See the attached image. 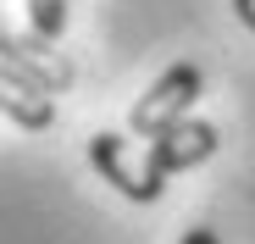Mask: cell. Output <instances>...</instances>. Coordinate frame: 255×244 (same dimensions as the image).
Instances as JSON below:
<instances>
[{
    "instance_id": "1",
    "label": "cell",
    "mask_w": 255,
    "mask_h": 244,
    "mask_svg": "<svg viewBox=\"0 0 255 244\" xmlns=\"http://www.w3.org/2000/svg\"><path fill=\"white\" fill-rule=\"evenodd\" d=\"M200 89H205V72H200L194 61H172V67H166L155 84L133 100V111H128V133H133V139H155L161 128L183 122V117L194 111Z\"/></svg>"
},
{
    "instance_id": "2",
    "label": "cell",
    "mask_w": 255,
    "mask_h": 244,
    "mask_svg": "<svg viewBox=\"0 0 255 244\" xmlns=\"http://www.w3.org/2000/svg\"><path fill=\"white\" fill-rule=\"evenodd\" d=\"M89 161H95V172H100V178H106L122 200L155 206V200H161V189H166V178L155 172L150 150L139 155L128 133H95V139H89Z\"/></svg>"
},
{
    "instance_id": "3",
    "label": "cell",
    "mask_w": 255,
    "mask_h": 244,
    "mask_svg": "<svg viewBox=\"0 0 255 244\" xmlns=\"http://www.w3.org/2000/svg\"><path fill=\"white\" fill-rule=\"evenodd\" d=\"M50 45H56V39H45V33H22V28H11L6 17H0V61L17 67L22 78H33L39 89L61 95V89H72V61H67L61 50H50Z\"/></svg>"
},
{
    "instance_id": "4",
    "label": "cell",
    "mask_w": 255,
    "mask_h": 244,
    "mask_svg": "<svg viewBox=\"0 0 255 244\" xmlns=\"http://www.w3.org/2000/svg\"><path fill=\"white\" fill-rule=\"evenodd\" d=\"M217 144H222L217 122L183 117V122H172V128H161V133L150 139V161H155L161 178H178V172H194L200 161H211V155H217Z\"/></svg>"
},
{
    "instance_id": "5",
    "label": "cell",
    "mask_w": 255,
    "mask_h": 244,
    "mask_svg": "<svg viewBox=\"0 0 255 244\" xmlns=\"http://www.w3.org/2000/svg\"><path fill=\"white\" fill-rule=\"evenodd\" d=\"M0 117H11L22 133H45L56 122V95L39 89L33 78H22L17 67L0 61Z\"/></svg>"
},
{
    "instance_id": "6",
    "label": "cell",
    "mask_w": 255,
    "mask_h": 244,
    "mask_svg": "<svg viewBox=\"0 0 255 244\" xmlns=\"http://www.w3.org/2000/svg\"><path fill=\"white\" fill-rule=\"evenodd\" d=\"M22 6H28V22H33V33L61 39V28H67V0H22Z\"/></svg>"
},
{
    "instance_id": "7",
    "label": "cell",
    "mask_w": 255,
    "mask_h": 244,
    "mask_svg": "<svg viewBox=\"0 0 255 244\" xmlns=\"http://www.w3.org/2000/svg\"><path fill=\"white\" fill-rule=\"evenodd\" d=\"M183 244H222V233H217V228H189Z\"/></svg>"
},
{
    "instance_id": "8",
    "label": "cell",
    "mask_w": 255,
    "mask_h": 244,
    "mask_svg": "<svg viewBox=\"0 0 255 244\" xmlns=\"http://www.w3.org/2000/svg\"><path fill=\"white\" fill-rule=\"evenodd\" d=\"M233 11H239V22L255 33V0H233Z\"/></svg>"
}]
</instances>
